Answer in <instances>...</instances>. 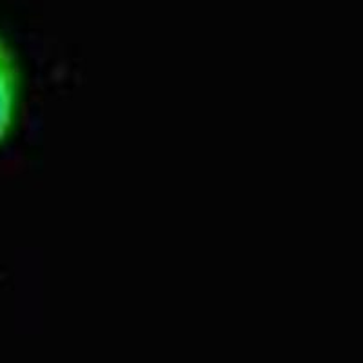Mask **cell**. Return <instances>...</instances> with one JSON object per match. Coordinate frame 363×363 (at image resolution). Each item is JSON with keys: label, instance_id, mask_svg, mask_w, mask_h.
<instances>
[{"label": "cell", "instance_id": "obj_1", "mask_svg": "<svg viewBox=\"0 0 363 363\" xmlns=\"http://www.w3.org/2000/svg\"><path fill=\"white\" fill-rule=\"evenodd\" d=\"M22 108V73L17 55L0 33V145L13 135Z\"/></svg>", "mask_w": 363, "mask_h": 363}]
</instances>
